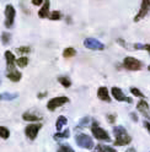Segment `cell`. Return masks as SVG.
I'll return each mask as SVG.
<instances>
[{
	"label": "cell",
	"mask_w": 150,
	"mask_h": 152,
	"mask_svg": "<svg viewBox=\"0 0 150 152\" xmlns=\"http://www.w3.org/2000/svg\"><path fill=\"white\" fill-rule=\"evenodd\" d=\"M9 136H10V131H9V129L5 128V126H0V137L6 140V139H9Z\"/></svg>",
	"instance_id": "cell-23"
},
{
	"label": "cell",
	"mask_w": 150,
	"mask_h": 152,
	"mask_svg": "<svg viewBox=\"0 0 150 152\" xmlns=\"http://www.w3.org/2000/svg\"><path fill=\"white\" fill-rule=\"evenodd\" d=\"M75 54H76V50H75L74 48H71V47L65 48L64 52H63V56H64V58H73V56H75Z\"/></svg>",
	"instance_id": "cell-18"
},
{
	"label": "cell",
	"mask_w": 150,
	"mask_h": 152,
	"mask_svg": "<svg viewBox=\"0 0 150 152\" xmlns=\"http://www.w3.org/2000/svg\"><path fill=\"white\" fill-rule=\"evenodd\" d=\"M58 81L62 83V86H64V87H70L71 86V81L68 77H65V76H59Z\"/></svg>",
	"instance_id": "cell-22"
},
{
	"label": "cell",
	"mask_w": 150,
	"mask_h": 152,
	"mask_svg": "<svg viewBox=\"0 0 150 152\" xmlns=\"http://www.w3.org/2000/svg\"><path fill=\"white\" fill-rule=\"evenodd\" d=\"M44 96H46V93H40V94H38V98H43Z\"/></svg>",
	"instance_id": "cell-39"
},
{
	"label": "cell",
	"mask_w": 150,
	"mask_h": 152,
	"mask_svg": "<svg viewBox=\"0 0 150 152\" xmlns=\"http://www.w3.org/2000/svg\"><path fill=\"white\" fill-rule=\"evenodd\" d=\"M148 69H149V71H150V65H149V66H148Z\"/></svg>",
	"instance_id": "cell-40"
},
{
	"label": "cell",
	"mask_w": 150,
	"mask_h": 152,
	"mask_svg": "<svg viewBox=\"0 0 150 152\" xmlns=\"http://www.w3.org/2000/svg\"><path fill=\"white\" fill-rule=\"evenodd\" d=\"M112 96H113V98L118 102H128V103H132V98H128L127 96H124V93L122 92L121 88L118 87H113L112 88Z\"/></svg>",
	"instance_id": "cell-10"
},
{
	"label": "cell",
	"mask_w": 150,
	"mask_h": 152,
	"mask_svg": "<svg viewBox=\"0 0 150 152\" xmlns=\"http://www.w3.org/2000/svg\"><path fill=\"white\" fill-rule=\"evenodd\" d=\"M84 45L91 50H104L105 49V44L95 39V38H86V39L84 41Z\"/></svg>",
	"instance_id": "cell-7"
},
{
	"label": "cell",
	"mask_w": 150,
	"mask_h": 152,
	"mask_svg": "<svg viewBox=\"0 0 150 152\" xmlns=\"http://www.w3.org/2000/svg\"><path fill=\"white\" fill-rule=\"evenodd\" d=\"M113 134L116 136V141H115L116 146H124L130 144V141H132V137L127 134V130L121 125L113 128Z\"/></svg>",
	"instance_id": "cell-1"
},
{
	"label": "cell",
	"mask_w": 150,
	"mask_h": 152,
	"mask_svg": "<svg viewBox=\"0 0 150 152\" xmlns=\"http://www.w3.org/2000/svg\"><path fill=\"white\" fill-rule=\"evenodd\" d=\"M89 121H90V118H89V117H84V118L79 121V128H85V126L89 124Z\"/></svg>",
	"instance_id": "cell-30"
},
{
	"label": "cell",
	"mask_w": 150,
	"mask_h": 152,
	"mask_svg": "<svg viewBox=\"0 0 150 152\" xmlns=\"http://www.w3.org/2000/svg\"><path fill=\"white\" fill-rule=\"evenodd\" d=\"M105 150H106V152H117L113 147H110V146H105Z\"/></svg>",
	"instance_id": "cell-34"
},
{
	"label": "cell",
	"mask_w": 150,
	"mask_h": 152,
	"mask_svg": "<svg viewBox=\"0 0 150 152\" xmlns=\"http://www.w3.org/2000/svg\"><path fill=\"white\" fill-rule=\"evenodd\" d=\"M42 3H43V0H32V4H33V5H36V6L41 5Z\"/></svg>",
	"instance_id": "cell-33"
},
{
	"label": "cell",
	"mask_w": 150,
	"mask_h": 152,
	"mask_svg": "<svg viewBox=\"0 0 150 152\" xmlns=\"http://www.w3.org/2000/svg\"><path fill=\"white\" fill-rule=\"evenodd\" d=\"M67 118H65L64 115H60V117H58V119H57V121H55V128H57V130L58 131H60L62 130V128L67 124Z\"/></svg>",
	"instance_id": "cell-17"
},
{
	"label": "cell",
	"mask_w": 150,
	"mask_h": 152,
	"mask_svg": "<svg viewBox=\"0 0 150 152\" xmlns=\"http://www.w3.org/2000/svg\"><path fill=\"white\" fill-rule=\"evenodd\" d=\"M68 102H69V98H68V97H64V96H58V97H54V98H52V99L48 102V104H47V108H48V110L53 112V110L57 109L58 107L63 106V104L68 103Z\"/></svg>",
	"instance_id": "cell-5"
},
{
	"label": "cell",
	"mask_w": 150,
	"mask_h": 152,
	"mask_svg": "<svg viewBox=\"0 0 150 152\" xmlns=\"http://www.w3.org/2000/svg\"><path fill=\"white\" fill-rule=\"evenodd\" d=\"M91 132H92V135L95 136V139L97 140H101V141H111V137L108 135V132L105 130V129H102L99 126V123L96 120H93L92 123V128H91Z\"/></svg>",
	"instance_id": "cell-2"
},
{
	"label": "cell",
	"mask_w": 150,
	"mask_h": 152,
	"mask_svg": "<svg viewBox=\"0 0 150 152\" xmlns=\"http://www.w3.org/2000/svg\"><path fill=\"white\" fill-rule=\"evenodd\" d=\"M5 59H6V65H7V70L11 71L15 69V56L10 50L5 52Z\"/></svg>",
	"instance_id": "cell-12"
},
{
	"label": "cell",
	"mask_w": 150,
	"mask_h": 152,
	"mask_svg": "<svg viewBox=\"0 0 150 152\" xmlns=\"http://www.w3.org/2000/svg\"><path fill=\"white\" fill-rule=\"evenodd\" d=\"M41 128H42V124H40V123L38 124H30L25 128V134L30 140H35L37 134H38V131L41 130Z\"/></svg>",
	"instance_id": "cell-9"
},
{
	"label": "cell",
	"mask_w": 150,
	"mask_h": 152,
	"mask_svg": "<svg viewBox=\"0 0 150 152\" xmlns=\"http://www.w3.org/2000/svg\"><path fill=\"white\" fill-rule=\"evenodd\" d=\"M97 97L102 101H105V102H110L111 101V97H110V93H108V90L107 87H100L99 91H97Z\"/></svg>",
	"instance_id": "cell-13"
},
{
	"label": "cell",
	"mask_w": 150,
	"mask_h": 152,
	"mask_svg": "<svg viewBox=\"0 0 150 152\" xmlns=\"http://www.w3.org/2000/svg\"><path fill=\"white\" fill-rule=\"evenodd\" d=\"M57 152H75L69 145H65V144H63V145H60L59 146V148H58V151Z\"/></svg>",
	"instance_id": "cell-24"
},
{
	"label": "cell",
	"mask_w": 150,
	"mask_h": 152,
	"mask_svg": "<svg viewBox=\"0 0 150 152\" xmlns=\"http://www.w3.org/2000/svg\"><path fill=\"white\" fill-rule=\"evenodd\" d=\"M137 109L143 114V115L148 119H150V109H149V106H148V102L142 99L138 104H137Z\"/></svg>",
	"instance_id": "cell-11"
},
{
	"label": "cell",
	"mask_w": 150,
	"mask_h": 152,
	"mask_svg": "<svg viewBox=\"0 0 150 152\" xmlns=\"http://www.w3.org/2000/svg\"><path fill=\"white\" fill-rule=\"evenodd\" d=\"M22 119L26 120V121H40L42 118L40 115H36V114H32V113H29L26 112L22 114Z\"/></svg>",
	"instance_id": "cell-16"
},
{
	"label": "cell",
	"mask_w": 150,
	"mask_h": 152,
	"mask_svg": "<svg viewBox=\"0 0 150 152\" xmlns=\"http://www.w3.org/2000/svg\"><path fill=\"white\" fill-rule=\"evenodd\" d=\"M49 6H51L49 0H44V4H43V6L41 7V10L38 11V16H40L41 18H46V17H48Z\"/></svg>",
	"instance_id": "cell-14"
},
{
	"label": "cell",
	"mask_w": 150,
	"mask_h": 152,
	"mask_svg": "<svg viewBox=\"0 0 150 152\" xmlns=\"http://www.w3.org/2000/svg\"><path fill=\"white\" fill-rule=\"evenodd\" d=\"M15 63H16V65L21 66V68H26V65L29 64V58H27V56H21V58L15 60Z\"/></svg>",
	"instance_id": "cell-21"
},
{
	"label": "cell",
	"mask_w": 150,
	"mask_h": 152,
	"mask_svg": "<svg viewBox=\"0 0 150 152\" xmlns=\"http://www.w3.org/2000/svg\"><path fill=\"white\" fill-rule=\"evenodd\" d=\"M130 118H132L134 121H138V117H137L135 113H130Z\"/></svg>",
	"instance_id": "cell-35"
},
{
	"label": "cell",
	"mask_w": 150,
	"mask_h": 152,
	"mask_svg": "<svg viewBox=\"0 0 150 152\" xmlns=\"http://www.w3.org/2000/svg\"><path fill=\"white\" fill-rule=\"evenodd\" d=\"M16 52L20 54H29L31 52V48L30 47H18V48H16Z\"/></svg>",
	"instance_id": "cell-25"
},
{
	"label": "cell",
	"mask_w": 150,
	"mask_h": 152,
	"mask_svg": "<svg viewBox=\"0 0 150 152\" xmlns=\"http://www.w3.org/2000/svg\"><path fill=\"white\" fill-rule=\"evenodd\" d=\"M126 152H137V151H135V148H134V147H130V148H128Z\"/></svg>",
	"instance_id": "cell-38"
},
{
	"label": "cell",
	"mask_w": 150,
	"mask_h": 152,
	"mask_svg": "<svg viewBox=\"0 0 150 152\" xmlns=\"http://www.w3.org/2000/svg\"><path fill=\"white\" fill-rule=\"evenodd\" d=\"M75 141H76L78 146H80L81 148H86V150H91L93 148V140L86 135V134H79L76 135V137H75Z\"/></svg>",
	"instance_id": "cell-3"
},
{
	"label": "cell",
	"mask_w": 150,
	"mask_h": 152,
	"mask_svg": "<svg viewBox=\"0 0 150 152\" xmlns=\"http://www.w3.org/2000/svg\"><path fill=\"white\" fill-rule=\"evenodd\" d=\"M21 76H22V74L18 71V70H16V69H14V70L7 72V79L10 80V81H12V82L20 81L21 80Z\"/></svg>",
	"instance_id": "cell-15"
},
{
	"label": "cell",
	"mask_w": 150,
	"mask_h": 152,
	"mask_svg": "<svg viewBox=\"0 0 150 152\" xmlns=\"http://www.w3.org/2000/svg\"><path fill=\"white\" fill-rule=\"evenodd\" d=\"M137 49H144V50H148L149 54H150V44H140V43H137L135 45Z\"/></svg>",
	"instance_id": "cell-29"
},
{
	"label": "cell",
	"mask_w": 150,
	"mask_h": 152,
	"mask_svg": "<svg viewBox=\"0 0 150 152\" xmlns=\"http://www.w3.org/2000/svg\"><path fill=\"white\" fill-rule=\"evenodd\" d=\"M18 94L17 93H3V94H0V98L4 99V101H12L15 98H17Z\"/></svg>",
	"instance_id": "cell-20"
},
{
	"label": "cell",
	"mask_w": 150,
	"mask_h": 152,
	"mask_svg": "<svg viewBox=\"0 0 150 152\" xmlns=\"http://www.w3.org/2000/svg\"><path fill=\"white\" fill-rule=\"evenodd\" d=\"M69 135H70V131L67 129V130H64L63 132H57V134H54V140H59V139H68L69 137Z\"/></svg>",
	"instance_id": "cell-19"
},
{
	"label": "cell",
	"mask_w": 150,
	"mask_h": 152,
	"mask_svg": "<svg viewBox=\"0 0 150 152\" xmlns=\"http://www.w3.org/2000/svg\"><path fill=\"white\" fill-rule=\"evenodd\" d=\"M149 12H150V0H142V6H140L139 12L134 17V22H138L143 17H146Z\"/></svg>",
	"instance_id": "cell-6"
},
{
	"label": "cell",
	"mask_w": 150,
	"mask_h": 152,
	"mask_svg": "<svg viewBox=\"0 0 150 152\" xmlns=\"http://www.w3.org/2000/svg\"><path fill=\"white\" fill-rule=\"evenodd\" d=\"M93 152H106L105 145H97V146H96V150L93 151Z\"/></svg>",
	"instance_id": "cell-32"
},
{
	"label": "cell",
	"mask_w": 150,
	"mask_h": 152,
	"mask_svg": "<svg viewBox=\"0 0 150 152\" xmlns=\"http://www.w3.org/2000/svg\"><path fill=\"white\" fill-rule=\"evenodd\" d=\"M123 66L127 70L137 71V70L142 69L143 64H142V61H139L135 58H133V56H127V58H124V60H123Z\"/></svg>",
	"instance_id": "cell-4"
},
{
	"label": "cell",
	"mask_w": 150,
	"mask_h": 152,
	"mask_svg": "<svg viewBox=\"0 0 150 152\" xmlns=\"http://www.w3.org/2000/svg\"><path fill=\"white\" fill-rule=\"evenodd\" d=\"M116 118H117V115H115V114H108L107 115V120H108V123H111V124H113L116 121Z\"/></svg>",
	"instance_id": "cell-31"
},
{
	"label": "cell",
	"mask_w": 150,
	"mask_h": 152,
	"mask_svg": "<svg viewBox=\"0 0 150 152\" xmlns=\"http://www.w3.org/2000/svg\"><path fill=\"white\" fill-rule=\"evenodd\" d=\"M117 42H118V43H119L122 47H126V43H124V41H123V39H121V38H119V39H117Z\"/></svg>",
	"instance_id": "cell-37"
},
{
	"label": "cell",
	"mask_w": 150,
	"mask_h": 152,
	"mask_svg": "<svg viewBox=\"0 0 150 152\" xmlns=\"http://www.w3.org/2000/svg\"><path fill=\"white\" fill-rule=\"evenodd\" d=\"M130 92H132V94H134V96H137V97H140V98H144V94H143V92L140 91V90H138V88H135V87H133V88H130Z\"/></svg>",
	"instance_id": "cell-27"
},
{
	"label": "cell",
	"mask_w": 150,
	"mask_h": 152,
	"mask_svg": "<svg viewBox=\"0 0 150 152\" xmlns=\"http://www.w3.org/2000/svg\"><path fill=\"white\" fill-rule=\"evenodd\" d=\"M144 126H145V128H146V130L150 132V123H149V121H146V120L144 121Z\"/></svg>",
	"instance_id": "cell-36"
},
{
	"label": "cell",
	"mask_w": 150,
	"mask_h": 152,
	"mask_svg": "<svg viewBox=\"0 0 150 152\" xmlns=\"http://www.w3.org/2000/svg\"><path fill=\"white\" fill-rule=\"evenodd\" d=\"M1 42H3V44H9V42H10V34H9L7 32H4L3 34H1Z\"/></svg>",
	"instance_id": "cell-28"
},
{
	"label": "cell",
	"mask_w": 150,
	"mask_h": 152,
	"mask_svg": "<svg viewBox=\"0 0 150 152\" xmlns=\"http://www.w3.org/2000/svg\"><path fill=\"white\" fill-rule=\"evenodd\" d=\"M15 15H16V11H15V7L12 5H7L5 7V27H11L14 25V20H15Z\"/></svg>",
	"instance_id": "cell-8"
},
{
	"label": "cell",
	"mask_w": 150,
	"mask_h": 152,
	"mask_svg": "<svg viewBox=\"0 0 150 152\" xmlns=\"http://www.w3.org/2000/svg\"><path fill=\"white\" fill-rule=\"evenodd\" d=\"M48 17L51 18V20H53V21H55V20H60V18H62V14H60L59 11H53Z\"/></svg>",
	"instance_id": "cell-26"
}]
</instances>
